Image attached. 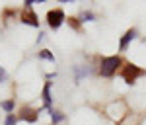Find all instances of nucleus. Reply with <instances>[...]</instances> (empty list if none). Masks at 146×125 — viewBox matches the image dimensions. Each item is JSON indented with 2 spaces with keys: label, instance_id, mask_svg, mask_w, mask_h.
Instances as JSON below:
<instances>
[{
  "label": "nucleus",
  "instance_id": "f257e3e1",
  "mask_svg": "<svg viewBox=\"0 0 146 125\" xmlns=\"http://www.w3.org/2000/svg\"><path fill=\"white\" fill-rule=\"evenodd\" d=\"M121 65H123L121 57H103L101 59V65H100L101 76H113V74L119 70Z\"/></svg>",
  "mask_w": 146,
  "mask_h": 125
},
{
  "label": "nucleus",
  "instance_id": "f03ea898",
  "mask_svg": "<svg viewBox=\"0 0 146 125\" xmlns=\"http://www.w3.org/2000/svg\"><path fill=\"white\" fill-rule=\"evenodd\" d=\"M121 74H123V78H125L127 84H135V80L138 78V76L144 74V68L136 67V65H133V63H129V65H125V67H123Z\"/></svg>",
  "mask_w": 146,
  "mask_h": 125
},
{
  "label": "nucleus",
  "instance_id": "7ed1b4c3",
  "mask_svg": "<svg viewBox=\"0 0 146 125\" xmlns=\"http://www.w3.org/2000/svg\"><path fill=\"white\" fill-rule=\"evenodd\" d=\"M64 22V12L60 10V8H56V10H51L49 14H47V23L53 27V29H56L60 23Z\"/></svg>",
  "mask_w": 146,
  "mask_h": 125
},
{
  "label": "nucleus",
  "instance_id": "20e7f679",
  "mask_svg": "<svg viewBox=\"0 0 146 125\" xmlns=\"http://www.w3.org/2000/svg\"><path fill=\"white\" fill-rule=\"evenodd\" d=\"M20 20H22L23 23H29V25H33V27H37V25H39L37 14H33V10H31V8H25V10L20 14Z\"/></svg>",
  "mask_w": 146,
  "mask_h": 125
},
{
  "label": "nucleus",
  "instance_id": "39448f33",
  "mask_svg": "<svg viewBox=\"0 0 146 125\" xmlns=\"http://www.w3.org/2000/svg\"><path fill=\"white\" fill-rule=\"evenodd\" d=\"M20 119H25V121H29V123H35V121L39 119V112L33 110V108H22Z\"/></svg>",
  "mask_w": 146,
  "mask_h": 125
},
{
  "label": "nucleus",
  "instance_id": "423d86ee",
  "mask_svg": "<svg viewBox=\"0 0 146 125\" xmlns=\"http://www.w3.org/2000/svg\"><path fill=\"white\" fill-rule=\"evenodd\" d=\"M135 35H136V31H135V29H129V31H127V33L123 35V39H121V43H119L121 51H125V49H127V45H129V43H131V41L135 39Z\"/></svg>",
  "mask_w": 146,
  "mask_h": 125
},
{
  "label": "nucleus",
  "instance_id": "0eeeda50",
  "mask_svg": "<svg viewBox=\"0 0 146 125\" xmlns=\"http://www.w3.org/2000/svg\"><path fill=\"white\" fill-rule=\"evenodd\" d=\"M43 100H45V106L51 110V82H45V88H43Z\"/></svg>",
  "mask_w": 146,
  "mask_h": 125
},
{
  "label": "nucleus",
  "instance_id": "6e6552de",
  "mask_svg": "<svg viewBox=\"0 0 146 125\" xmlns=\"http://www.w3.org/2000/svg\"><path fill=\"white\" fill-rule=\"evenodd\" d=\"M49 114H51V119H53L55 123H58V121H62V114H60V112H55V110L51 108V110H49Z\"/></svg>",
  "mask_w": 146,
  "mask_h": 125
},
{
  "label": "nucleus",
  "instance_id": "1a4fd4ad",
  "mask_svg": "<svg viewBox=\"0 0 146 125\" xmlns=\"http://www.w3.org/2000/svg\"><path fill=\"white\" fill-rule=\"evenodd\" d=\"M39 57H41V59H47V61H55V57H53V53H49L47 49H43V51L39 53Z\"/></svg>",
  "mask_w": 146,
  "mask_h": 125
},
{
  "label": "nucleus",
  "instance_id": "9d476101",
  "mask_svg": "<svg viewBox=\"0 0 146 125\" xmlns=\"http://www.w3.org/2000/svg\"><path fill=\"white\" fill-rule=\"evenodd\" d=\"M68 23H70V25H72L76 31H80V22L76 20V18H68Z\"/></svg>",
  "mask_w": 146,
  "mask_h": 125
},
{
  "label": "nucleus",
  "instance_id": "9b49d317",
  "mask_svg": "<svg viewBox=\"0 0 146 125\" xmlns=\"http://www.w3.org/2000/svg\"><path fill=\"white\" fill-rule=\"evenodd\" d=\"M2 108L6 110V112H12V108H14V102L8 100V102H2Z\"/></svg>",
  "mask_w": 146,
  "mask_h": 125
},
{
  "label": "nucleus",
  "instance_id": "f8f14e48",
  "mask_svg": "<svg viewBox=\"0 0 146 125\" xmlns=\"http://www.w3.org/2000/svg\"><path fill=\"white\" fill-rule=\"evenodd\" d=\"M6 125H16V117L14 115H6Z\"/></svg>",
  "mask_w": 146,
  "mask_h": 125
}]
</instances>
